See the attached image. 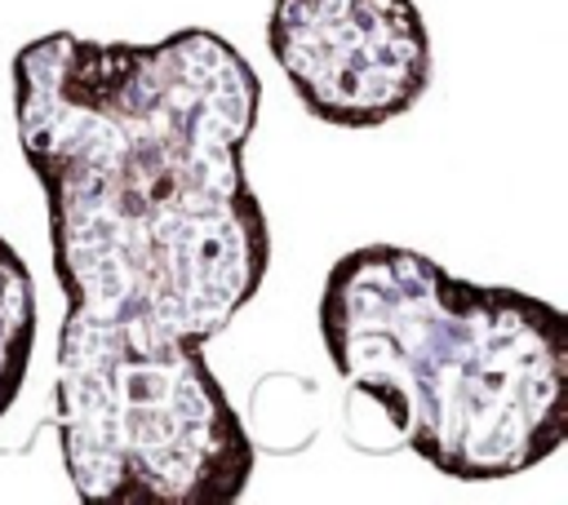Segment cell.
Masks as SVG:
<instances>
[{"instance_id":"cell-1","label":"cell","mask_w":568,"mask_h":505,"mask_svg":"<svg viewBox=\"0 0 568 505\" xmlns=\"http://www.w3.org/2000/svg\"><path fill=\"white\" fill-rule=\"evenodd\" d=\"M262 80L231 40L49 31L13 58V120L49 208L58 332L209 346L262 288L266 213L244 173Z\"/></svg>"},{"instance_id":"cell-2","label":"cell","mask_w":568,"mask_h":505,"mask_svg":"<svg viewBox=\"0 0 568 505\" xmlns=\"http://www.w3.org/2000/svg\"><path fill=\"white\" fill-rule=\"evenodd\" d=\"M320 341L390 439L457 483L515 478L568 439V315L532 292L364 244L324 279Z\"/></svg>"},{"instance_id":"cell-3","label":"cell","mask_w":568,"mask_h":505,"mask_svg":"<svg viewBox=\"0 0 568 505\" xmlns=\"http://www.w3.org/2000/svg\"><path fill=\"white\" fill-rule=\"evenodd\" d=\"M53 421L84 505H235L253 478L204 346L58 332Z\"/></svg>"},{"instance_id":"cell-4","label":"cell","mask_w":568,"mask_h":505,"mask_svg":"<svg viewBox=\"0 0 568 505\" xmlns=\"http://www.w3.org/2000/svg\"><path fill=\"white\" fill-rule=\"evenodd\" d=\"M266 49L288 89L333 128H382L430 89V31L413 0H275Z\"/></svg>"},{"instance_id":"cell-5","label":"cell","mask_w":568,"mask_h":505,"mask_svg":"<svg viewBox=\"0 0 568 505\" xmlns=\"http://www.w3.org/2000/svg\"><path fill=\"white\" fill-rule=\"evenodd\" d=\"M36 350V292L27 261L0 235V416L22 394L27 368Z\"/></svg>"}]
</instances>
